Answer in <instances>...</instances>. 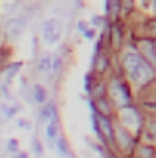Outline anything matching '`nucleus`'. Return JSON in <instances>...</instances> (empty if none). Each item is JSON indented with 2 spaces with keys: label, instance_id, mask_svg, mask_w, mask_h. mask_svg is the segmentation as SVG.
I'll return each instance as SVG.
<instances>
[{
  "label": "nucleus",
  "instance_id": "nucleus-9",
  "mask_svg": "<svg viewBox=\"0 0 156 158\" xmlns=\"http://www.w3.org/2000/svg\"><path fill=\"white\" fill-rule=\"evenodd\" d=\"M59 145H61V151H63L61 155L68 156V149H66V143H64V140H61V138H59Z\"/></svg>",
  "mask_w": 156,
  "mask_h": 158
},
{
  "label": "nucleus",
  "instance_id": "nucleus-6",
  "mask_svg": "<svg viewBox=\"0 0 156 158\" xmlns=\"http://www.w3.org/2000/svg\"><path fill=\"white\" fill-rule=\"evenodd\" d=\"M44 99H46V92H44V88H42V86H35V101L42 103Z\"/></svg>",
  "mask_w": 156,
  "mask_h": 158
},
{
  "label": "nucleus",
  "instance_id": "nucleus-14",
  "mask_svg": "<svg viewBox=\"0 0 156 158\" xmlns=\"http://www.w3.org/2000/svg\"><path fill=\"white\" fill-rule=\"evenodd\" d=\"M153 28H154V30H156V24H153Z\"/></svg>",
  "mask_w": 156,
  "mask_h": 158
},
{
  "label": "nucleus",
  "instance_id": "nucleus-15",
  "mask_svg": "<svg viewBox=\"0 0 156 158\" xmlns=\"http://www.w3.org/2000/svg\"><path fill=\"white\" fill-rule=\"evenodd\" d=\"M18 158H26V156H24V155H22V156H18Z\"/></svg>",
  "mask_w": 156,
  "mask_h": 158
},
{
  "label": "nucleus",
  "instance_id": "nucleus-12",
  "mask_svg": "<svg viewBox=\"0 0 156 158\" xmlns=\"http://www.w3.org/2000/svg\"><path fill=\"white\" fill-rule=\"evenodd\" d=\"M51 64H53V70H57V68H59V59H57V57H53Z\"/></svg>",
  "mask_w": 156,
  "mask_h": 158
},
{
  "label": "nucleus",
  "instance_id": "nucleus-3",
  "mask_svg": "<svg viewBox=\"0 0 156 158\" xmlns=\"http://www.w3.org/2000/svg\"><path fill=\"white\" fill-rule=\"evenodd\" d=\"M24 24H26L24 17H20V19H15L13 22H9V24H7V33H9L11 37H17V35H18V33L22 31Z\"/></svg>",
  "mask_w": 156,
  "mask_h": 158
},
{
  "label": "nucleus",
  "instance_id": "nucleus-2",
  "mask_svg": "<svg viewBox=\"0 0 156 158\" xmlns=\"http://www.w3.org/2000/svg\"><path fill=\"white\" fill-rule=\"evenodd\" d=\"M42 37L48 40V42H55L59 37V30H57V24L55 20H46L44 26H42Z\"/></svg>",
  "mask_w": 156,
  "mask_h": 158
},
{
  "label": "nucleus",
  "instance_id": "nucleus-13",
  "mask_svg": "<svg viewBox=\"0 0 156 158\" xmlns=\"http://www.w3.org/2000/svg\"><path fill=\"white\" fill-rule=\"evenodd\" d=\"M9 149H17V142L11 140V142H9Z\"/></svg>",
  "mask_w": 156,
  "mask_h": 158
},
{
  "label": "nucleus",
  "instance_id": "nucleus-7",
  "mask_svg": "<svg viewBox=\"0 0 156 158\" xmlns=\"http://www.w3.org/2000/svg\"><path fill=\"white\" fill-rule=\"evenodd\" d=\"M101 129H105V134H107V138H112V132H110L109 121H107V119H103V118H101Z\"/></svg>",
  "mask_w": 156,
  "mask_h": 158
},
{
  "label": "nucleus",
  "instance_id": "nucleus-11",
  "mask_svg": "<svg viewBox=\"0 0 156 158\" xmlns=\"http://www.w3.org/2000/svg\"><path fill=\"white\" fill-rule=\"evenodd\" d=\"M84 37H86V39H92V37H94V31H92V30H86V31H84Z\"/></svg>",
  "mask_w": 156,
  "mask_h": 158
},
{
  "label": "nucleus",
  "instance_id": "nucleus-1",
  "mask_svg": "<svg viewBox=\"0 0 156 158\" xmlns=\"http://www.w3.org/2000/svg\"><path fill=\"white\" fill-rule=\"evenodd\" d=\"M125 66H127L130 77L134 79V81H138V83L153 77V70H151V66H149L140 55H136V53H129V55L125 57Z\"/></svg>",
  "mask_w": 156,
  "mask_h": 158
},
{
  "label": "nucleus",
  "instance_id": "nucleus-4",
  "mask_svg": "<svg viewBox=\"0 0 156 158\" xmlns=\"http://www.w3.org/2000/svg\"><path fill=\"white\" fill-rule=\"evenodd\" d=\"M57 136V118L53 116L51 123L48 125V142H53V138Z\"/></svg>",
  "mask_w": 156,
  "mask_h": 158
},
{
  "label": "nucleus",
  "instance_id": "nucleus-8",
  "mask_svg": "<svg viewBox=\"0 0 156 158\" xmlns=\"http://www.w3.org/2000/svg\"><path fill=\"white\" fill-rule=\"evenodd\" d=\"M20 68V64H15V66H11V68H7L6 70V81H9V77L13 76V74H17V70Z\"/></svg>",
  "mask_w": 156,
  "mask_h": 158
},
{
  "label": "nucleus",
  "instance_id": "nucleus-10",
  "mask_svg": "<svg viewBox=\"0 0 156 158\" xmlns=\"http://www.w3.org/2000/svg\"><path fill=\"white\" fill-rule=\"evenodd\" d=\"M18 127H20V129H28L30 125H28V121H26V119H20V121H18Z\"/></svg>",
  "mask_w": 156,
  "mask_h": 158
},
{
  "label": "nucleus",
  "instance_id": "nucleus-5",
  "mask_svg": "<svg viewBox=\"0 0 156 158\" xmlns=\"http://www.w3.org/2000/svg\"><path fill=\"white\" fill-rule=\"evenodd\" d=\"M51 61H53V59H51V57H48V55H46V57H42V59L39 61V68H40V70H44V72H48L50 68H53V64H50Z\"/></svg>",
  "mask_w": 156,
  "mask_h": 158
}]
</instances>
